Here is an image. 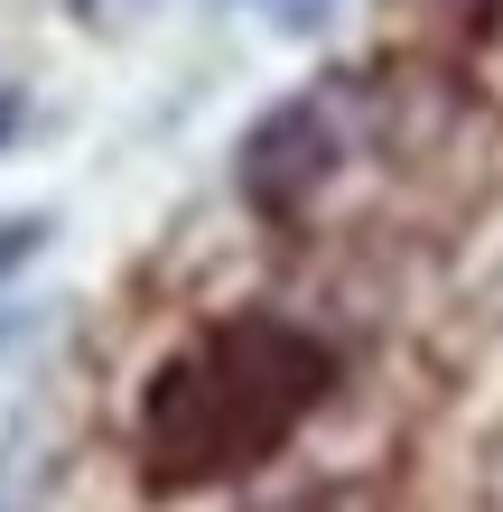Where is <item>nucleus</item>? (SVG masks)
Returning a JSON list of instances; mask_svg holds the SVG:
<instances>
[{"instance_id": "nucleus-1", "label": "nucleus", "mask_w": 503, "mask_h": 512, "mask_svg": "<svg viewBox=\"0 0 503 512\" xmlns=\"http://www.w3.org/2000/svg\"><path fill=\"white\" fill-rule=\"evenodd\" d=\"M28 252H38V224H0V270L28 261Z\"/></svg>"}]
</instances>
